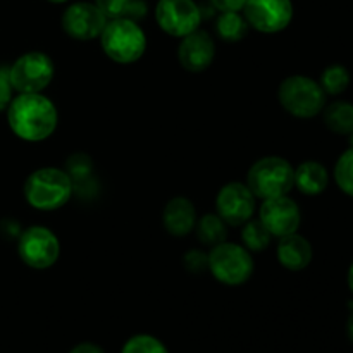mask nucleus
Returning a JSON list of instances; mask_svg holds the SVG:
<instances>
[{
	"instance_id": "9b49d317",
	"label": "nucleus",
	"mask_w": 353,
	"mask_h": 353,
	"mask_svg": "<svg viewBox=\"0 0 353 353\" xmlns=\"http://www.w3.org/2000/svg\"><path fill=\"white\" fill-rule=\"evenodd\" d=\"M255 195L243 183H228L216 199L217 216L231 226H243L255 214Z\"/></svg>"
},
{
	"instance_id": "a211bd4d",
	"label": "nucleus",
	"mask_w": 353,
	"mask_h": 353,
	"mask_svg": "<svg viewBox=\"0 0 353 353\" xmlns=\"http://www.w3.org/2000/svg\"><path fill=\"white\" fill-rule=\"evenodd\" d=\"M324 123L333 133H353V103L333 102L324 109Z\"/></svg>"
},
{
	"instance_id": "ddd939ff",
	"label": "nucleus",
	"mask_w": 353,
	"mask_h": 353,
	"mask_svg": "<svg viewBox=\"0 0 353 353\" xmlns=\"http://www.w3.org/2000/svg\"><path fill=\"white\" fill-rule=\"evenodd\" d=\"M259 219L272 236L283 238L296 233L300 226V209L288 195L264 200L259 210Z\"/></svg>"
},
{
	"instance_id": "20e7f679",
	"label": "nucleus",
	"mask_w": 353,
	"mask_h": 353,
	"mask_svg": "<svg viewBox=\"0 0 353 353\" xmlns=\"http://www.w3.org/2000/svg\"><path fill=\"white\" fill-rule=\"evenodd\" d=\"M247 186L255 199L268 200L288 195L295 186V169L283 157H264L255 162L248 171Z\"/></svg>"
},
{
	"instance_id": "c756f323",
	"label": "nucleus",
	"mask_w": 353,
	"mask_h": 353,
	"mask_svg": "<svg viewBox=\"0 0 353 353\" xmlns=\"http://www.w3.org/2000/svg\"><path fill=\"white\" fill-rule=\"evenodd\" d=\"M69 353H105V352H103V348L99 347V345L85 341V343H79L76 345V347H72L71 350H69Z\"/></svg>"
},
{
	"instance_id": "2f4dec72",
	"label": "nucleus",
	"mask_w": 353,
	"mask_h": 353,
	"mask_svg": "<svg viewBox=\"0 0 353 353\" xmlns=\"http://www.w3.org/2000/svg\"><path fill=\"white\" fill-rule=\"evenodd\" d=\"M348 286H350V290L353 293V264L350 265V271H348Z\"/></svg>"
},
{
	"instance_id": "2eb2a0df",
	"label": "nucleus",
	"mask_w": 353,
	"mask_h": 353,
	"mask_svg": "<svg viewBox=\"0 0 353 353\" xmlns=\"http://www.w3.org/2000/svg\"><path fill=\"white\" fill-rule=\"evenodd\" d=\"M162 223L172 236H186L196 224V210L185 196L169 200L162 212Z\"/></svg>"
},
{
	"instance_id": "423d86ee",
	"label": "nucleus",
	"mask_w": 353,
	"mask_h": 353,
	"mask_svg": "<svg viewBox=\"0 0 353 353\" xmlns=\"http://www.w3.org/2000/svg\"><path fill=\"white\" fill-rule=\"evenodd\" d=\"M207 269L223 285L240 286L250 279L254 261L245 247L223 241L207 255Z\"/></svg>"
},
{
	"instance_id": "6ab92c4d",
	"label": "nucleus",
	"mask_w": 353,
	"mask_h": 353,
	"mask_svg": "<svg viewBox=\"0 0 353 353\" xmlns=\"http://www.w3.org/2000/svg\"><path fill=\"white\" fill-rule=\"evenodd\" d=\"M196 236L203 245L216 247V245L226 241V223L217 214H207L202 219L196 221Z\"/></svg>"
},
{
	"instance_id": "f03ea898",
	"label": "nucleus",
	"mask_w": 353,
	"mask_h": 353,
	"mask_svg": "<svg viewBox=\"0 0 353 353\" xmlns=\"http://www.w3.org/2000/svg\"><path fill=\"white\" fill-rule=\"evenodd\" d=\"M71 195L72 179L64 169H37L24 181V199L33 209L57 210L69 202Z\"/></svg>"
},
{
	"instance_id": "9d476101",
	"label": "nucleus",
	"mask_w": 353,
	"mask_h": 353,
	"mask_svg": "<svg viewBox=\"0 0 353 353\" xmlns=\"http://www.w3.org/2000/svg\"><path fill=\"white\" fill-rule=\"evenodd\" d=\"M243 10L248 26L261 33H279L293 19L292 0H247Z\"/></svg>"
},
{
	"instance_id": "f3484780",
	"label": "nucleus",
	"mask_w": 353,
	"mask_h": 353,
	"mask_svg": "<svg viewBox=\"0 0 353 353\" xmlns=\"http://www.w3.org/2000/svg\"><path fill=\"white\" fill-rule=\"evenodd\" d=\"M330 183L326 168L316 161L302 162L295 169V186L305 195H319Z\"/></svg>"
},
{
	"instance_id": "5701e85b",
	"label": "nucleus",
	"mask_w": 353,
	"mask_h": 353,
	"mask_svg": "<svg viewBox=\"0 0 353 353\" xmlns=\"http://www.w3.org/2000/svg\"><path fill=\"white\" fill-rule=\"evenodd\" d=\"M121 353H169V350L152 334H134L124 343Z\"/></svg>"
},
{
	"instance_id": "f257e3e1",
	"label": "nucleus",
	"mask_w": 353,
	"mask_h": 353,
	"mask_svg": "<svg viewBox=\"0 0 353 353\" xmlns=\"http://www.w3.org/2000/svg\"><path fill=\"white\" fill-rule=\"evenodd\" d=\"M7 121L17 138L24 141L47 140L57 128V109L41 93H19L7 107Z\"/></svg>"
},
{
	"instance_id": "f8f14e48",
	"label": "nucleus",
	"mask_w": 353,
	"mask_h": 353,
	"mask_svg": "<svg viewBox=\"0 0 353 353\" xmlns=\"http://www.w3.org/2000/svg\"><path fill=\"white\" fill-rule=\"evenodd\" d=\"M107 24V17L92 2L71 3L62 14V30L74 40L88 41L99 38Z\"/></svg>"
},
{
	"instance_id": "a878e982",
	"label": "nucleus",
	"mask_w": 353,
	"mask_h": 353,
	"mask_svg": "<svg viewBox=\"0 0 353 353\" xmlns=\"http://www.w3.org/2000/svg\"><path fill=\"white\" fill-rule=\"evenodd\" d=\"M133 0H95V6L102 10L107 19L126 17Z\"/></svg>"
},
{
	"instance_id": "c85d7f7f",
	"label": "nucleus",
	"mask_w": 353,
	"mask_h": 353,
	"mask_svg": "<svg viewBox=\"0 0 353 353\" xmlns=\"http://www.w3.org/2000/svg\"><path fill=\"white\" fill-rule=\"evenodd\" d=\"M214 9L221 10V12H240L243 10L247 0H210Z\"/></svg>"
},
{
	"instance_id": "0eeeda50",
	"label": "nucleus",
	"mask_w": 353,
	"mask_h": 353,
	"mask_svg": "<svg viewBox=\"0 0 353 353\" xmlns=\"http://www.w3.org/2000/svg\"><path fill=\"white\" fill-rule=\"evenodd\" d=\"M9 78L17 93H40L54 79V62L43 52H28L10 65Z\"/></svg>"
},
{
	"instance_id": "4be33fe9",
	"label": "nucleus",
	"mask_w": 353,
	"mask_h": 353,
	"mask_svg": "<svg viewBox=\"0 0 353 353\" xmlns=\"http://www.w3.org/2000/svg\"><path fill=\"white\" fill-rule=\"evenodd\" d=\"M319 85L326 95H340L350 85V72L345 65L333 64L324 69Z\"/></svg>"
},
{
	"instance_id": "473e14b6",
	"label": "nucleus",
	"mask_w": 353,
	"mask_h": 353,
	"mask_svg": "<svg viewBox=\"0 0 353 353\" xmlns=\"http://www.w3.org/2000/svg\"><path fill=\"white\" fill-rule=\"evenodd\" d=\"M47 2H52V3H64V2H68V0H47Z\"/></svg>"
},
{
	"instance_id": "393cba45",
	"label": "nucleus",
	"mask_w": 353,
	"mask_h": 353,
	"mask_svg": "<svg viewBox=\"0 0 353 353\" xmlns=\"http://www.w3.org/2000/svg\"><path fill=\"white\" fill-rule=\"evenodd\" d=\"M65 172L69 174V178L74 181H81V179H86L92 176L93 172V162L88 155L85 154H74L68 159L65 162Z\"/></svg>"
},
{
	"instance_id": "72a5a7b5",
	"label": "nucleus",
	"mask_w": 353,
	"mask_h": 353,
	"mask_svg": "<svg viewBox=\"0 0 353 353\" xmlns=\"http://www.w3.org/2000/svg\"><path fill=\"white\" fill-rule=\"evenodd\" d=\"M350 134H352V137H350V145L353 147V133H350Z\"/></svg>"
},
{
	"instance_id": "7c9ffc66",
	"label": "nucleus",
	"mask_w": 353,
	"mask_h": 353,
	"mask_svg": "<svg viewBox=\"0 0 353 353\" xmlns=\"http://www.w3.org/2000/svg\"><path fill=\"white\" fill-rule=\"evenodd\" d=\"M347 333L350 341L353 343V302L350 303V317H348V323H347Z\"/></svg>"
},
{
	"instance_id": "bb28decb",
	"label": "nucleus",
	"mask_w": 353,
	"mask_h": 353,
	"mask_svg": "<svg viewBox=\"0 0 353 353\" xmlns=\"http://www.w3.org/2000/svg\"><path fill=\"white\" fill-rule=\"evenodd\" d=\"M12 83L9 78V68L7 65H0V110H6L9 107L12 97Z\"/></svg>"
},
{
	"instance_id": "6e6552de",
	"label": "nucleus",
	"mask_w": 353,
	"mask_h": 353,
	"mask_svg": "<svg viewBox=\"0 0 353 353\" xmlns=\"http://www.w3.org/2000/svg\"><path fill=\"white\" fill-rule=\"evenodd\" d=\"M21 261L33 269H48L57 262L61 245L54 231L45 226H31L19 234L17 243Z\"/></svg>"
},
{
	"instance_id": "1a4fd4ad",
	"label": "nucleus",
	"mask_w": 353,
	"mask_h": 353,
	"mask_svg": "<svg viewBox=\"0 0 353 353\" xmlns=\"http://www.w3.org/2000/svg\"><path fill=\"white\" fill-rule=\"evenodd\" d=\"M202 17V9L195 0H159L155 7L157 24L174 38H183L199 30Z\"/></svg>"
},
{
	"instance_id": "7ed1b4c3",
	"label": "nucleus",
	"mask_w": 353,
	"mask_h": 353,
	"mask_svg": "<svg viewBox=\"0 0 353 353\" xmlns=\"http://www.w3.org/2000/svg\"><path fill=\"white\" fill-rule=\"evenodd\" d=\"M99 38L107 57L119 64L137 62L147 50V37L143 30L137 21L128 17L107 21Z\"/></svg>"
},
{
	"instance_id": "39448f33",
	"label": "nucleus",
	"mask_w": 353,
	"mask_h": 353,
	"mask_svg": "<svg viewBox=\"0 0 353 353\" xmlns=\"http://www.w3.org/2000/svg\"><path fill=\"white\" fill-rule=\"evenodd\" d=\"M279 102L283 109L300 119L317 116L326 105V93L317 81L307 76H290L279 85Z\"/></svg>"
},
{
	"instance_id": "dca6fc26",
	"label": "nucleus",
	"mask_w": 353,
	"mask_h": 353,
	"mask_svg": "<svg viewBox=\"0 0 353 353\" xmlns=\"http://www.w3.org/2000/svg\"><path fill=\"white\" fill-rule=\"evenodd\" d=\"M278 261L288 271H303L312 261V247L300 234H286V236L279 238Z\"/></svg>"
},
{
	"instance_id": "b1692460",
	"label": "nucleus",
	"mask_w": 353,
	"mask_h": 353,
	"mask_svg": "<svg viewBox=\"0 0 353 353\" xmlns=\"http://www.w3.org/2000/svg\"><path fill=\"white\" fill-rule=\"evenodd\" d=\"M334 179L343 193L353 196V147L341 154L334 168Z\"/></svg>"
},
{
	"instance_id": "aec40b11",
	"label": "nucleus",
	"mask_w": 353,
	"mask_h": 353,
	"mask_svg": "<svg viewBox=\"0 0 353 353\" xmlns=\"http://www.w3.org/2000/svg\"><path fill=\"white\" fill-rule=\"evenodd\" d=\"M216 31L221 40L240 41L247 34L248 23L240 12H221L216 24Z\"/></svg>"
},
{
	"instance_id": "4468645a",
	"label": "nucleus",
	"mask_w": 353,
	"mask_h": 353,
	"mask_svg": "<svg viewBox=\"0 0 353 353\" xmlns=\"http://www.w3.org/2000/svg\"><path fill=\"white\" fill-rule=\"evenodd\" d=\"M216 57V45L207 31L196 30L181 38L178 47L179 64L190 72H202Z\"/></svg>"
},
{
	"instance_id": "cd10ccee",
	"label": "nucleus",
	"mask_w": 353,
	"mask_h": 353,
	"mask_svg": "<svg viewBox=\"0 0 353 353\" xmlns=\"http://www.w3.org/2000/svg\"><path fill=\"white\" fill-rule=\"evenodd\" d=\"M185 268L193 274H199L207 268V254L200 250H190L185 255Z\"/></svg>"
},
{
	"instance_id": "412c9836",
	"label": "nucleus",
	"mask_w": 353,
	"mask_h": 353,
	"mask_svg": "<svg viewBox=\"0 0 353 353\" xmlns=\"http://www.w3.org/2000/svg\"><path fill=\"white\" fill-rule=\"evenodd\" d=\"M272 234L265 230L264 224L259 221H247L243 224V231H241V241H243L245 248L252 252H262L271 245Z\"/></svg>"
}]
</instances>
